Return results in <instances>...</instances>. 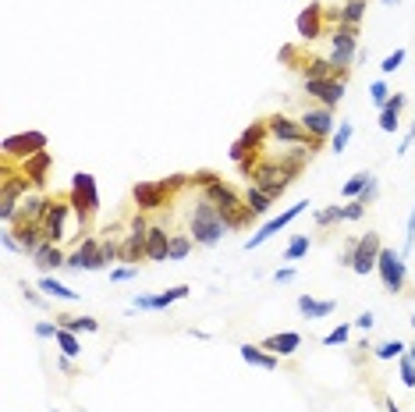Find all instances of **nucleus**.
Instances as JSON below:
<instances>
[{
	"instance_id": "obj_1",
	"label": "nucleus",
	"mask_w": 415,
	"mask_h": 412,
	"mask_svg": "<svg viewBox=\"0 0 415 412\" xmlns=\"http://www.w3.org/2000/svg\"><path fill=\"white\" fill-rule=\"evenodd\" d=\"M68 199L75 206V221H79V235H89L96 213H100V188H96V178L89 171H79L71 178V188H68Z\"/></svg>"
},
{
	"instance_id": "obj_2",
	"label": "nucleus",
	"mask_w": 415,
	"mask_h": 412,
	"mask_svg": "<svg viewBox=\"0 0 415 412\" xmlns=\"http://www.w3.org/2000/svg\"><path fill=\"white\" fill-rule=\"evenodd\" d=\"M227 224H224V217L221 210H216L210 199H199L192 210V238H195V246H216V242L224 238Z\"/></svg>"
},
{
	"instance_id": "obj_3",
	"label": "nucleus",
	"mask_w": 415,
	"mask_h": 412,
	"mask_svg": "<svg viewBox=\"0 0 415 412\" xmlns=\"http://www.w3.org/2000/svg\"><path fill=\"white\" fill-rule=\"evenodd\" d=\"M252 185H259L263 192H266V196H274V199H281L284 196V188L291 185V182H295V178H291L287 175V167L281 164V160H256V167H252V178H249Z\"/></svg>"
},
{
	"instance_id": "obj_4",
	"label": "nucleus",
	"mask_w": 415,
	"mask_h": 412,
	"mask_svg": "<svg viewBox=\"0 0 415 412\" xmlns=\"http://www.w3.org/2000/svg\"><path fill=\"white\" fill-rule=\"evenodd\" d=\"M132 199H135V210H139V213H153V210H163L170 199H174V188L167 185V178L139 182V185L132 188Z\"/></svg>"
},
{
	"instance_id": "obj_5",
	"label": "nucleus",
	"mask_w": 415,
	"mask_h": 412,
	"mask_svg": "<svg viewBox=\"0 0 415 412\" xmlns=\"http://www.w3.org/2000/svg\"><path fill=\"white\" fill-rule=\"evenodd\" d=\"M266 132H270L277 142H287V146H309V150L320 146V142H316V139L302 128V121H291V117H284V114L266 117Z\"/></svg>"
},
{
	"instance_id": "obj_6",
	"label": "nucleus",
	"mask_w": 415,
	"mask_h": 412,
	"mask_svg": "<svg viewBox=\"0 0 415 412\" xmlns=\"http://www.w3.org/2000/svg\"><path fill=\"white\" fill-rule=\"evenodd\" d=\"M376 274H380V281H383V288L387 292H405V277H408V263H405V256L401 253H394V249H383L380 253V259H376Z\"/></svg>"
},
{
	"instance_id": "obj_7",
	"label": "nucleus",
	"mask_w": 415,
	"mask_h": 412,
	"mask_svg": "<svg viewBox=\"0 0 415 412\" xmlns=\"http://www.w3.org/2000/svg\"><path fill=\"white\" fill-rule=\"evenodd\" d=\"M75 213L68 196H50V210L43 217V242H61L68 235V217Z\"/></svg>"
},
{
	"instance_id": "obj_8",
	"label": "nucleus",
	"mask_w": 415,
	"mask_h": 412,
	"mask_svg": "<svg viewBox=\"0 0 415 412\" xmlns=\"http://www.w3.org/2000/svg\"><path fill=\"white\" fill-rule=\"evenodd\" d=\"M0 157H8V160H29V157H36L39 150H46V135L43 132H21V135H8L4 142H0Z\"/></svg>"
},
{
	"instance_id": "obj_9",
	"label": "nucleus",
	"mask_w": 415,
	"mask_h": 412,
	"mask_svg": "<svg viewBox=\"0 0 415 412\" xmlns=\"http://www.w3.org/2000/svg\"><path fill=\"white\" fill-rule=\"evenodd\" d=\"M145 235H150V224H145L142 213H135L132 217V231L121 238V263L139 266V259H145Z\"/></svg>"
},
{
	"instance_id": "obj_10",
	"label": "nucleus",
	"mask_w": 415,
	"mask_h": 412,
	"mask_svg": "<svg viewBox=\"0 0 415 412\" xmlns=\"http://www.w3.org/2000/svg\"><path fill=\"white\" fill-rule=\"evenodd\" d=\"M358 54V29L355 26H337L330 32V61L341 64V68H352Z\"/></svg>"
},
{
	"instance_id": "obj_11",
	"label": "nucleus",
	"mask_w": 415,
	"mask_h": 412,
	"mask_svg": "<svg viewBox=\"0 0 415 412\" xmlns=\"http://www.w3.org/2000/svg\"><path fill=\"white\" fill-rule=\"evenodd\" d=\"M266 135H270V132H266V121H252V125L234 139V146H231V160H234V164H241V160H249V157H259L263 139H266Z\"/></svg>"
},
{
	"instance_id": "obj_12",
	"label": "nucleus",
	"mask_w": 415,
	"mask_h": 412,
	"mask_svg": "<svg viewBox=\"0 0 415 412\" xmlns=\"http://www.w3.org/2000/svg\"><path fill=\"white\" fill-rule=\"evenodd\" d=\"M380 253H383V246H380V235L376 231H365L362 238H358V246H355V263H352V271L355 274H373L376 271V259H380Z\"/></svg>"
},
{
	"instance_id": "obj_13",
	"label": "nucleus",
	"mask_w": 415,
	"mask_h": 412,
	"mask_svg": "<svg viewBox=\"0 0 415 412\" xmlns=\"http://www.w3.org/2000/svg\"><path fill=\"white\" fill-rule=\"evenodd\" d=\"M64 266H71V271H103L107 266V259H103V253H100V238H82V246L68 256V263Z\"/></svg>"
},
{
	"instance_id": "obj_14",
	"label": "nucleus",
	"mask_w": 415,
	"mask_h": 412,
	"mask_svg": "<svg viewBox=\"0 0 415 412\" xmlns=\"http://www.w3.org/2000/svg\"><path fill=\"white\" fill-rule=\"evenodd\" d=\"M298 121H302V128H305L316 142H323L327 135H334V132H337V128H334V125H337V121H334V110H330V107H323V104L309 107Z\"/></svg>"
},
{
	"instance_id": "obj_15",
	"label": "nucleus",
	"mask_w": 415,
	"mask_h": 412,
	"mask_svg": "<svg viewBox=\"0 0 415 412\" xmlns=\"http://www.w3.org/2000/svg\"><path fill=\"white\" fill-rule=\"evenodd\" d=\"M305 206H309V203L302 199V203H295V206H287V210H284L281 217H270V221H266V224H263V228H259V231H256L252 238H245V249H259V246H263L266 238H274L277 231H284V228H287L291 221H295V217H298V213H302Z\"/></svg>"
},
{
	"instance_id": "obj_16",
	"label": "nucleus",
	"mask_w": 415,
	"mask_h": 412,
	"mask_svg": "<svg viewBox=\"0 0 415 412\" xmlns=\"http://www.w3.org/2000/svg\"><path fill=\"white\" fill-rule=\"evenodd\" d=\"M323 26H327V11H323V4H309V8H302L298 18H295V29H298L302 43L320 39V36H323Z\"/></svg>"
},
{
	"instance_id": "obj_17",
	"label": "nucleus",
	"mask_w": 415,
	"mask_h": 412,
	"mask_svg": "<svg viewBox=\"0 0 415 412\" xmlns=\"http://www.w3.org/2000/svg\"><path fill=\"white\" fill-rule=\"evenodd\" d=\"M305 92L312 96V100H320L323 107H337L341 100H345V82L341 79H305Z\"/></svg>"
},
{
	"instance_id": "obj_18",
	"label": "nucleus",
	"mask_w": 415,
	"mask_h": 412,
	"mask_svg": "<svg viewBox=\"0 0 415 412\" xmlns=\"http://www.w3.org/2000/svg\"><path fill=\"white\" fill-rule=\"evenodd\" d=\"M188 292H192L188 284H174V288H167V292H160V295H135L132 309H150V313H160V309H167V306H174V302L188 299Z\"/></svg>"
},
{
	"instance_id": "obj_19",
	"label": "nucleus",
	"mask_w": 415,
	"mask_h": 412,
	"mask_svg": "<svg viewBox=\"0 0 415 412\" xmlns=\"http://www.w3.org/2000/svg\"><path fill=\"white\" fill-rule=\"evenodd\" d=\"M46 210H50V196H43V192H29V196L18 203L14 224H43Z\"/></svg>"
},
{
	"instance_id": "obj_20",
	"label": "nucleus",
	"mask_w": 415,
	"mask_h": 412,
	"mask_svg": "<svg viewBox=\"0 0 415 412\" xmlns=\"http://www.w3.org/2000/svg\"><path fill=\"white\" fill-rule=\"evenodd\" d=\"M21 167V175H26L36 188H43L46 185V178H50V167H54V157H50V150H39L36 157H29V160H21L18 164Z\"/></svg>"
},
{
	"instance_id": "obj_21",
	"label": "nucleus",
	"mask_w": 415,
	"mask_h": 412,
	"mask_svg": "<svg viewBox=\"0 0 415 412\" xmlns=\"http://www.w3.org/2000/svg\"><path fill=\"white\" fill-rule=\"evenodd\" d=\"M32 259H36V266H39L43 274H50V271H57V266H64V263H68V256L61 253L57 242H43V246L32 253Z\"/></svg>"
},
{
	"instance_id": "obj_22",
	"label": "nucleus",
	"mask_w": 415,
	"mask_h": 412,
	"mask_svg": "<svg viewBox=\"0 0 415 412\" xmlns=\"http://www.w3.org/2000/svg\"><path fill=\"white\" fill-rule=\"evenodd\" d=\"M263 349H266V352H274V355H295V352L302 349V334H295V331L270 334V337L263 342Z\"/></svg>"
},
{
	"instance_id": "obj_23",
	"label": "nucleus",
	"mask_w": 415,
	"mask_h": 412,
	"mask_svg": "<svg viewBox=\"0 0 415 412\" xmlns=\"http://www.w3.org/2000/svg\"><path fill=\"white\" fill-rule=\"evenodd\" d=\"M298 313L305 320H323V317H330V313L337 309V302L334 299H312V295H298Z\"/></svg>"
},
{
	"instance_id": "obj_24",
	"label": "nucleus",
	"mask_w": 415,
	"mask_h": 412,
	"mask_svg": "<svg viewBox=\"0 0 415 412\" xmlns=\"http://www.w3.org/2000/svg\"><path fill=\"white\" fill-rule=\"evenodd\" d=\"M238 352H241V359H245L249 366H259V370H266V373H274V370H277V359H281V355H274V352H266L263 345H241Z\"/></svg>"
},
{
	"instance_id": "obj_25",
	"label": "nucleus",
	"mask_w": 415,
	"mask_h": 412,
	"mask_svg": "<svg viewBox=\"0 0 415 412\" xmlns=\"http://www.w3.org/2000/svg\"><path fill=\"white\" fill-rule=\"evenodd\" d=\"M365 4H370V0H348L345 8H337V11H330L327 18H334L337 26H362V18H365Z\"/></svg>"
},
{
	"instance_id": "obj_26",
	"label": "nucleus",
	"mask_w": 415,
	"mask_h": 412,
	"mask_svg": "<svg viewBox=\"0 0 415 412\" xmlns=\"http://www.w3.org/2000/svg\"><path fill=\"white\" fill-rule=\"evenodd\" d=\"M405 104H408V96H405V92H394V96H390L387 107L380 110V132H394V128H398V117H401Z\"/></svg>"
},
{
	"instance_id": "obj_27",
	"label": "nucleus",
	"mask_w": 415,
	"mask_h": 412,
	"mask_svg": "<svg viewBox=\"0 0 415 412\" xmlns=\"http://www.w3.org/2000/svg\"><path fill=\"white\" fill-rule=\"evenodd\" d=\"M167 253H170L167 228H150V235H145V259H167Z\"/></svg>"
},
{
	"instance_id": "obj_28",
	"label": "nucleus",
	"mask_w": 415,
	"mask_h": 412,
	"mask_svg": "<svg viewBox=\"0 0 415 412\" xmlns=\"http://www.w3.org/2000/svg\"><path fill=\"white\" fill-rule=\"evenodd\" d=\"M245 203H249V210H252L256 217H263V213H270L274 196H266V192H263L259 185H252V182H249V188H245Z\"/></svg>"
},
{
	"instance_id": "obj_29",
	"label": "nucleus",
	"mask_w": 415,
	"mask_h": 412,
	"mask_svg": "<svg viewBox=\"0 0 415 412\" xmlns=\"http://www.w3.org/2000/svg\"><path fill=\"white\" fill-rule=\"evenodd\" d=\"M39 292H50L54 299H64V302H79V292H71L68 284H61V281L50 277V274H43V277H39Z\"/></svg>"
},
{
	"instance_id": "obj_30",
	"label": "nucleus",
	"mask_w": 415,
	"mask_h": 412,
	"mask_svg": "<svg viewBox=\"0 0 415 412\" xmlns=\"http://www.w3.org/2000/svg\"><path fill=\"white\" fill-rule=\"evenodd\" d=\"M312 153H316V150H309V146H298L295 153H284V157H281V164L287 167V175H291V178H298V175H302V167L312 160Z\"/></svg>"
},
{
	"instance_id": "obj_31",
	"label": "nucleus",
	"mask_w": 415,
	"mask_h": 412,
	"mask_svg": "<svg viewBox=\"0 0 415 412\" xmlns=\"http://www.w3.org/2000/svg\"><path fill=\"white\" fill-rule=\"evenodd\" d=\"M57 327L71 331V334H79V331H100V320L96 317H54Z\"/></svg>"
},
{
	"instance_id": "obj_32",
	"label": "nucleus",
	"mask_w": 415,
	"mask_h": 412,
	"mask_svg": "<svg viewBox=\"0 0 415 412\" xmlns=\"http://www.w3.org/2000/svg\"><path fill=\"white\" fill-rule=\"evenodd\" d=\"M352 135H355L352 121H337V132H334V139H330V150H334V153H345L348 142H352Z\"/></svg>"
},
{
	"instance_id": "obj_33",
	"label": "nucleus",
	"mask_w": 415,
	"mask_h": 412,
	"mask_svg": "<svg viewBox=\"0 0 415 412\" xmlns=\"http://www.w3.org/2000/svg\"><path fill=\"white\" fill-rule=\"evenodd\" d=\"M192 235H170V253H167V259H174V263H181V259H188V253H192Z\"/></svg>"
},
{
	"instance_id": "obj_34",
	"label": "nucleus",
	"mask_w": 415,
	"mask_h": 412,
	"mask_svg": "<svg viewBox=\"0 0 415 412\" xmlns=\"http://www.w3.org/2000/svg\"><path fill=\"white\" fill-rule=\"evenodd\" d=\"M309 246H312V242H309V235H295V238L287 242V249H284V263H295V259H302V256L309 253Z\"/></svg>"
},
{
	"instance_id": "obj_35",
	"label": "nucleus",
	"mask_w": 415,
	"mask_h": 412,
	"mask_svg": "<svg viewBox=\"0 0 415 412\" xmlns=\"http://www.w3.org/2000/svg\"><path fill=\"white\" fill-rule=\"evenodd\" d=\"M54 342L61 345V355H71V359H75V355H82V345H79V337L75 334H71V331H57V337H54Z\"/></svg>"
},
{
	"instance_id": "obj_36",
	"label": "nucleus",
	"mask_w": 415,
	"mask_h": 412,
	"mask_svg": "<svg viewBox=\"0 0 415 412\" xmlns=\"http://www.w3.org/2000/svg\"><path fill=\"white\" fill-rule=\"evenodd\" d=\"M341 221H345V206H327V210L316 213V224L320 228H330V224H341Z\"/></svg>"
},
{
	"instance_id": "obj_37",
	"label": "nucleus",
	"mask_w": 415,
	"mask_h": 412,
	"mask_svg": "<svg viewBox=\"0 0 415 412\" xmlns=\"http://www.w3.org/2000/svg\"><path fill=\"white\" fill-rule=\"evenodd\" d=\"M365 182H370V175H365V171H358V175H352V178L345 182V188H341V192H345L348 199H358V192L365 188Z\"/></svg>"
},
{
	"instance_id": "obj_38",
	"label": "nucleus",
	"mask_w": 415,
	"mask_h": 412,
	"mask_svg": "<svg viewBox=\"0 0 415 412\" xmlns=\"http://www.w3.org/2000/svg\"><path fill=\"white\" fill-rule=\"evenodd\" d=\"M373 352H376V359H401V355H405V345H401L398 337H394V342H383V345H376Z\"/></svg>"
},
{
	"instance_id": "obj_39",
	"label": "nucleus",
	"mask_w": 415,
	"mask_h": 412,
	"mask_svg": "<svg viewBox=\"0 0 415 412\" xmlns=\"http://www.w3.org/2000/svg\"><path fill=\"white\" fill-rule=\"evenodd\" d=\"M370 100H373L380 110L387 107V100H390V89H387V82H383V79H376V82L370 86Z\"/></svg>"
},
{
	"instance_id": "obj_40",
	"label": "nucleus",
	"mask_w": 415,
	"mask_h": 412,
	"mask_svg": "<svg viewBox=\"0 0 415 412\" xmlns=\"http://www.w3.org/2000/svg\"><path fill=\"white\" fill-rule=\"evenodd\" d=\"M376 196H380V182H376V175H370L365 188L358 192V203H362V206H370V203H376Z\"/></svg>"
},
{
	"instance_id": "obj_41",
	"label": "nucleus",
	"mask_w": 415,
	"mask_h": 412,
	"mask_svg": "<svg viewBox=\"0 0 415 412\" xmlns=\"http://www.w3.org/2000/svg\"><path fill=\"white\" fill-rule=\"evenodd\" d=\"M401 64H405V50H394V54H387V57L380 61V71H383V75H394Z\"/></svg>"
},
{
	"instance_id": "obj_42",
	"label": "nucleus",
	"mask_w": 415,
	"mask_h": 412,
	"mask_svg": "<svg viewBox=\"0 0 415 412\" xmlns=\"http://www.w3.org/2000/svg\"><path fill=\"white\" fill-rule=\"evenodd\" d=\"M188 182H192V188H210L213 182H221V175L216 171H195V175H188Z\"/></svg>"
},
{
	"instance_id": "obj_43",
	"label": "nucleus",
	"mask_w": 415,
	"mask_h": 412,
	"mask_svg": "<svg viewBox=\"0 0 415 412\" xmlns=\"http://www.w3.org/2000/svg\"><path fill=\"white\" fill-rule=\"evenodd\" d=\"M277 61H281V64H287V68H298V64H302V54H298V46H291V43H287V46H281Z\"/></svg>"
},
{
	"instance_id": "obj_44",
	"label": "nucleus",
	"mask_w": 415,
	"mask_h": 412,
	"mask_svg": "<svg viewBox=\"0 0 415 412\" xmlns=\"http://www.w3.org/2000/svg\"><path fill=\"white\" fill-rule=\"evenodd\" d=\"M348 334H352V327H348V324H337V327L323 337V345H345V342H348Z\"/></svg>"
},
{
	"instance_id": "obj_45",
	"label": "nucleus",
	"mask_w": 415,
	"mask_h": 412,
	"mask_svg": "<svg viewBox=\"0 0 415 412\" xmlns=\"http://www.w3.org/2000/svg\"><path fill=\"white\" fill-rule=\"evenodd\" d=\"M100 253H103L107 263L121 259V242H117V238H103V242H100Z\"/></svg>"
},
{
	"instance_id": "obj_46",
	"label": "nucleus",
	"mask_w": 415,
	"mask_h": 412,
	"mask_svg": "<svg viewBox=\"0 0 415 412\" xmlns=\"http://www.w3.org/2000/svg\"><path fill=\"white\" fill-rule=\"evenodd\" d=\"M401 384H405V387H412V391H415V362L408 359V352L401 355Z\"/></svg>"
},
{
	"instance_id": "obj_47",
	"label": "nucleus",
	"mask_w": 415,
	"mask_h": 412,
	"mask_svg": "<svg viewBox=\"0 0 415 412\" xmlns=\"http://www.w3.org/2000/svg\"><path fill=\"white\" fill-rule=\"evenodd\" d=\"M18 288H21V299H26V302H29V306H39V309H43V306H46V299H43V295H39V292H36V288H29V284H26V281H21V284H18Z\"/></svg>"
},
{
	"instance_id": "obj_48",
	"label": "nucleus",
	"mask_w": 415,
	"mask_h": 412,
	"mask_svg": "<svg viewBox=\"0 0 415 412\" xmlns=\"http://www.w3.org/2000/svg\"><path fill=\"white\" fill-rule=\"evenodd\" d=\"M132 277H139V266H117V271H110V281H132Z\"/></svg>"
},
{
	"instance_id": "obj_49",
	"label": "nucleus",
	"mask_w": 415,
	"mask_h": 412,
	"mask_svg": "<svg viewBox=\"0 0 415 412\" xmlns=\"http://www.w3.org/2000/svg\"><path fill=\"white\" fill-rule=\"evenodd\" d=\"M57 331H61V327L50 324V320H39V324H36V337H43V342H46V337H57Z\"/></svg>"
},
{
	"instance_id": "obj_50",
	"label": "nucleus",
	"mask_w": 415,
	"mask_h": 412,
	"mask_svg": "<svg viewBox=\"0 0 415 412\" xmlns=\"http://www.w3.org/2000/svg\"><path fill=\"white\" fill-rule=\"evenodd\" d=\"M0 246H4L8 253H26V249H21V242L14 238V231H4V235H0Z\"/></svg>"
},
{
	"instance_id": "obj_51",
	"label": "nucleus",
	"mask_w": 415,
	"mask_h": 412,
	"mask_svg": "<svg viewBox=\"0 0 415 412\" xmlns=\"http://www.w3.org/2000/svg\"><path fill=\"white\" fill-rule=\"evenodd\" d=\"M412 246H415V210L408 213V235H405V249H401V256H408Z\"/></svg>"
},
{
	"instance_id": "obj_52",
	"label": "nucleus",
	"mask_w": 415,
	"mask_h": 412,
	"mask_svg": "<svg viewBox=\"0 0 415 412\" xmlns=\"http://www.w3.org/2000/svg\"><path fill=\"white\" fill-rule=\"evenodd\" d=\"M362 213H365V206H362L358 199H352V203L345 206V221H362Z\"/></svg>"
},
{
	"instance_id": "obj_53",
	"label": "nucleus",
	"mask_w": 415,
	"mask_h": 412,
	"mask_svg": "<svg viewBox=\"0 0 415 412\" xmlns=\"http://www.w3.org/2000/svg\"><path fill=\"white\" fill-rule=\"evenodd\" d=\"M355 246H358V238H348V242H345V253H341V263H345V266L355 263Z\"/></svg>"
},
{
	"instance_id": "obj_54",
	"label": "nucleus",
	"mask_w": 415,
	"mask_h": 412,
	"mask_svg": "<svg viewBox=\"0 0 415 412\" xmlns=\"http://www.w3.org/2000/svg\"><path fill=\"white\" fill-rule=\"evenodd\" d=\"M373 324H376V317H373L370 309H365V313H358V317H355V327H358V331H373Z\"/></svg>"
},
{
	"instance_id": "obj_55",
	"label": "nucleus",
	"mask_w": 415,
	"mask_h": 412,
	"mask_svg": "<svg viewBox=\"0 0 415 412\" xmlns=\"http://www.w3.org/2000/svg\"><path fill=\"white\" fill-rule=\"evenodd\" d=\"M277 284H287V281H295V266H281V271L274 274Z\"/></svg>"
},
{
	"instance_id": "obj_56",
	"label": "nucleus",
	"mask_w": 415,
	"mask_h": 412,
	"mask_svg": "<svg viewBox=\"0 0 415 412\" xmlns=\"http://www.w3.org/2000/svg\"><path fill=\"white\" fill-rule=\"evenodd\" d=\"M57 370H61V373H75V362H71V355H61V359H57Z\"/></svg>"
},
{
	"instance_id": "obj_57",
	"label": "nucleus",
	"mask_w": 415,
	"mask_h": 412,
	"mask_svg": "<svg viewBox=\"0 0 415 412\" xmlns=\"http://www.w3.org/2000/svg\"><path fill=\"white\" fill-rule=\"evenodd\" d=\"M383 405H387V412H405V409H398V405L390 402V398H383Z\"/></svg>"
},
{
	"instance_id": "obj_58",
	"label": "nucleus",
	"mask_w": 415,
	"mask_h": 412,
	"mask_svg": "<svg viewBox=\"0 0 415 412\" xmlns=\"http://www.w3.org/2000/svg\"><path fill=\"white\" fill-rule=\"evenodd\" d=\"M383 4H394V8H398V4H401V0H383Z\"/></svg>"
},
{
	"instance_id": "obj_59",
	"label": "nucleus",
	"mask_w": 415,
	"mask_h": 412,
	"mask_svg": "<svg viewBox=\"0 0 415 412\" xmlns=\"http://www.w3.org/2000/svg\"><path fill=\"white\" fill-rule=\"evenodd\" d=\"M408 359H412V362H415V349H408Z\"/></svg>"
},
{
	"instance_id": "obj_60",
	"label": "nucleus",
	"mask_w": 415,
	"mask_h": 412,
	"mask_svg": "<svg viewBox=\"0 0 415 412\" xmlns=\"http://www.w3.org/2000/svg\"><path fill=\"white\" fill-rule=\"evenodd\" d=\"M412 142H415V125H412Z\"/></svg>"
},
{
	"instance_id": "obj_61",
	"label": "nucleus",
	"mask_w": 415,
	"mask_h": 412,
	"mask_svg": "<svg viewBox=\"0 0 415 412\" xmlns=\"http://www.w3.org/2000/svg\"><path fill=\"white\" fill-rule=\"evenodd\" d=\"M408 324H412V327H415V317H412V320H408Z\"/></svg>"
}]
</instances>
